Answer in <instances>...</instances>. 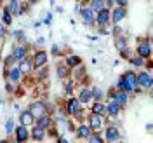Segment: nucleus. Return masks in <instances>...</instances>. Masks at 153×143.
<instances>
[{
	"label": "nucleus",
	"mask_w": 153,
	"mask_h": 143,
	"mask_svg": "<svg viewBox=\"0 0 153 143\" xmlns=\"http://www.w3.org/2000/svg\"><path fill=\"white\" fill-rule=\"evenodd\" d=\"M118 87H120L122 93L137 91V87H136V73L134 72H125L124 75L118 79Z\"/></svg>",
	"instance_id": "obj_1"
},
{
	"label": "nucleus",
	"mask_w": 153,
	"mask_h": 143,
	"mask_svg": "<svg viewBox=\"0 0 153 143\" xmlns=\"http://www.w3.org/2000/svg\"><path fill=\"white\" fill-rule=\"evenodd\" d=\"M141 86V87H152V75L148 72H141L139 75H136V87Z\"/></svg>",
	"instance_id": "obj_2"
},
{
	"label": "nucleus",
	"mask_w": 153,
	"mask_h": 143,
	"mask_svg": "<svg viewBox=\"0 0 153 143\" xmlns=\"http://www.w3.org/2000/svg\"><path fill=\"white\" fill-rule=\"evenodd\" d=\"M30 115L33 117V119H40L42 115H45V103H33V105L30 106Z\"/></svg>",
	"instance_id": "obj_3"
},
{
	"label": "nucleus",
	"mask_w": 153,
	"mask_h": 143,
	"mask_svg": "<svg viewBox=\"0 0 153 143\" xmlns=\"http://www.w3.org/2000/svg\"><path fill=\"white\" fill-rule=\"evenodd\" d=\"M137 52H139V58H148L152 54V47H150V42L148 40H141L139 46H137Z\"/></svg>",
	"instance_id": "obj_4"
},
{
	"label": "nucleus",
	"mask_w": 153,
	"mask_h": 143,
	"mask_svg": "<svg viewBox=\"0 0 153 143\" xmlns=\"http://www.w3.org/2000/svg\"><path fill=\"white\" fill-rule=\"evenodd\" d=\"M80 12H82V18H84V25H87V26H91L92 23L96 21V16L94 12L89 9V7H84V9H80Z\"/></svg>",
	"instance_id": "obj_5"
},
{
	"label": "nucleus",
	"mask_w": 153,
	"mask_h": 143,
	"mask_svg": "<svg viewBox=\"0 0 153 143\" xmlns=\"http://www.w3.org/2000/svg\"><path fill=\"white\" fill-rule=\"evenodd\" d=\"M125 16H127V10H125V7H117V9H113V12L110 14V18H111V21H113V23H120Z\"/></svg>",
	"instance_id": "obj_6"
},
{
	"label": "nucleus",
	"mask_w": 153,
	"mask_h": 143,
	"mask_svg": "<svg viewBox=\"0 0 153 143\" xmlns=\"http://www.w3.org/2000/svg\"><path fill=\"white\" fill-rule=\"evenodd\" d=\"M96 23L97 25H101V26H105L110 23V10L108 9H103L97 12V16H96Z\"/></svg>",
	"instance_id": "obj_7"
},
{
	"label": "nucleus",
	"mask_w": 153,
	"mask_h": 143,
	"mask_svg": "<svg viewBox=\"0 0 153 143\" xmlns=\"http://www.w3.org/2000/svg\"><path fill=\"white\" fill-rule=\"evenodd\" d=\"M47 63V52L45 51H38L33 58V67H44Z\"/></svg>",
	"instance_id": "obj_8"
},
{
	"label": "nucleus",
	"mask_w": 153,
	"mask_h": 143,
	"mask_svg": "<svg viewBox=\"0 0 153 143\" xmlns=\"http://www.w3.org/2000/svg\"><path fill=\"white\" fill-rule=\"evenodd\" d=\"M115 46H117V49L120 51V54H122L124 58H127V56H129V51H127V38H125V37L117 38Z\"/></svg>",
	"instance_id": "obj_9"
},
{
	"label": "nucleus",
	"mask_w": 153,
	"mask_h": 143,
	"mask_svg": "<svg viewBox=\"0 0 153 143\" xmlns=\"http://www.w3.org/2000/svg\"><path fill=\"white\" fill-rule=\"evenodd\" d=\"M33 70V61L28 59V58H23L21 59V65H19V72L21 73H30Z\"/></svg>",
	"instance_id": "obj_10"
},
{
	"label": "nucleus",
	"mask_w": 153,
	"mask_h": 143,
	"mask_svg": "<svg viewBox=\"0 0 153 143\" xmlns=\"http://www.w3.org/2000/svg\"><path fill=\"white\" fill-rule=\"evenodd\" d=\"M30 136V133H28V129L25 127V126H19V127H16V138H18V142L19 143H23L26 138Z\"/></svg>",
	"instance_id": "obj_11"
},
{
	"label": "nucleus",
	"mask_w": 153,
	"mask_h": 143,
	"mask_svg": "<svg viewBox=\"0 0 153 143\" xmlns=\"http://www.w3.org/2000/svg\"><path fill=\"white\" fill-rule=\"evenodd\" d=\"M101 126H103L101 117H99V115H92V117H91V131H99Z\"/></svg>",
	"instance_id": "obj_12"
},
{
	"label": "nucleus",
	"mask_w": 153,
	"mask_h": 143,
	"mask_svg": "<svg viewBox=\"0 0 153 143\" xmlns=\"http://www.w3.org/2000/svg\"><path fill=\"white\" fill-rule=\"evenodd\" d=\"M106 138H108V142H117V140L120 138L118 129H117V127H108V129H106Z\"/></svg>",
	"instance_id": "obj_13"
},
{
	"label": "nucleus",
	"mask_w": 153,
	"mask_h": 143,
	"mask_svg": "<svg viewBox=\"0 0 153 143\" xmlns=\"http://www.w3.org/2000/svg\"><path fill=\"white\" fill-rule=\"evenodd\" d=\"M127 93H122V91H115V94H113V101L115 103H118V105H124V103H127Z\"/></svg>",
	"instance_id": "obj_14"
},
{
	"label": "nucleus",
	"mask_w": 153,
	"mask_h": 143,
	"mask_svg": "<svg viewBox=\"0 0 153 143\" xmlns=\"http://www.w3.org/2000/svg\"><path fill=\"white\" fill-rule=\"evenodd\" d=\"M92 96H91V89L89 87H84L82 91H80V98H78V103H89V100H91Z\"/></svg>",
	"instance_id": "obj_15"
},
{
	"label": "nucleus",
	"mask_w": 153,
	"mask_h": 143,
	"mask_svg": "<svg viewBox=\"0 0 153 143\" xmlns=\"http://www.w3.org/2000/svg\"><path fill=\"white\" fill-rule=\"evenodd\" d=\"M49 126H51V117H47V115H42L40 119H38V122H37V127H40V129H47Z\"/></svg>",
	"instance_id": "obj_16"
},
{
	"label": "nucleus",
	"mask_w": 153,
	"mask_h": 143,
	"mask_svg": "<svg viewBox=\"0 0 153 143\" xmlns=\"http://www.w3.org/2000/svg\"><path fill=\"white\" fill-rule=\"evenodd\" d=\"M19 121H21V126H25V127H26V126H30L31 122H33V117H31V115H30V112L26 110V112H23V114H21Z\"/></svg>",
	"instance_id": "obj_17"
},
{
	"label": "nucleus",
	"mask_w": 153,
	"mask_h": 143,
	"mask_svg": "<svg viewBox=\"0 0 153 143\" xmlns=\"http://www.w3.org/2000/svg\"><path fill=\"white\" fill-rule=\"evenodd\" d=\"M68 112H70V114L80 112V103H78V100H70V101H68Z\"/></svg>",
	"instance_id": "obj_18"
},
{
	"label": "nucleus",
	"mask_w": 153,
	"mask_h": 143,
	"mask_svg": "<svg viewBox=\"0 0 153 143\" xmlns=\"http://www.w3.org/2000/svg\"><path fill=\"white\" fill-rule=\"evenodd\" d=\"M25 54H26V47H23V46L14 47V51H12V56H14V59H23V58H25Z\"/></svg>",
	"instance_id": "obj_19"
},
{
	"label": "nucleus",
	"mask_w": 153,
	"mask_h": 143,
	"mask_svg": "<svg viewBox=\"0 0 153 143\" xmlns=\"http://www.w3.org/2000/svg\"><path fill=\"white\" fill-rule=\"evenodd\" d=\"M7 10H9V14H19L21 12V4L19 2H9V7H7Z\"/></svg>",
	"instance_id": "obj_20"
},
{
	"label": "nucleus",
	"mask_w": 153,
	"mask_h": 143,
	"mask_svg": "<svg viewBox=\"0 0 153 143\" xmlns=\"http://www.w3.org/2000/svg\"><path fill=\"white\" fill-rule=\"evenodd\" d=\"M106 112H108L110 115H117L118 112H120V105H118V103H115L113 100H111V103L108 105V108H106Z\"/></svg>",
	"instance_id": "obj_21"
},
{
	"label": "nucleus",
	"mask_w": 153,
	"mask_h": 143,
	"mask_svg": "<svg viewBox=\"0 0 153 143\" xmlns=\"http://www.w3.org/2000/svg\"><path fill=\"white\" fill-rule=\"evenodd\" d=\"M80 58L78 56H68V59H66V67H71V68H75V67H78L80 65Z\"/></svg>",
	"instance_id": "obj_22"
},
{
	"label": "nucleus",
	"mask_w": 153,
	"mask_h": 143,
	"mask_svg": "<svg viewBox=\"0 0 153 143\" xmlns=\"http://www.w3.org/2000/svg\"><path fill=\"white\" fill-rule=\"evenodd\" d=\"M76 134H78L80 138H89V136H91V127H87V126H80L78 131H76Z\"/></svg>",
	"instance_id": "obj_23"
},
{
	"label": "nucleus",
	"mask_w": 153,
	"mask_h": 143,
	"mask_svg": "<svg viewBox=\"0 0 153 143\" xmlns=\"http://www.w3.org/2000/svg\"><path fill=\"white\" fill-rule=\"evenodd\" d=\"M31 136H33L37 142H40V140H44V136H45V131H44V129H40V127H35V129L31 131Z\"/></svg>",
	"instance_id": "obj_24"
},
{
	"label": "nucleus",
	"mask_w": 153,
	"mask_h": 143,
	"mask_svg": "<svg viewBox=\"0 0 153 143\" xmlns=\"http://www.w3.org/2000/svg\"><path fill=\"white\" fill-rule=\"evenodd\" d=\"M9 79L10 82H18L19 79H21V72H19V68H12L9 72Z\"/></svg>",
	"instance_id": "obj_25"
},
{
	"label": "nucleus",
	"mask_w": 153,
	"mask_h": 143,
	"mask_svg": "<svg viewBox=\"0 0 153 143\" xmlns=\"http://www.w3.org/2000/svg\"><path fill=\"white\" fill-rule=\"evenodd\" d=\"M92 112H94V115H101V114L106 112V108L101 101H97V103H94V106H92Z\"/></svg>",
	"instance_id": "obj_26"
},
{
	"label": "nucleus",
	"mask_w": 153,
	"mask_h": 143,
	"mask_svg": "<svg viewBox=\"0 0 153 143\" xmlns=\"http://www.w3.org/2000/svg\"><path fill=\"white\" fill-rule=\"evenodd\" d=\"M89 9L92 10V12H94V10L99 12V10L105 9V2H97V0H94V2H91V7H89Z\"/></svg>",
	"instance_id": "obj_27"
},
{
	"label": "nucleus",
	"mask_w": 153,
	"mask_h": 143,
	"mask_svg": "<svg viewBox=\"0 0 153 143\" xmlns=\"http://www.w3.org/2000/svg\"><path fill=\"white\" fill-rule=\"evenodd\" d=\"M91 96L96 98V100L99 101V100L103 98V91H101V89H97V87H92V89H91Z\"/></svg>",
	"instance_id": "obj_28"
},
{
	"label": "nucleus",
	"mask_w": 153,
	"mask_h": 143,
	"mask_svg": "<svg viewBox=\"0 0 153 143\" xmlns=\"http://www.w3.org/2000/svg\"><path fill=\"white\" fill-rule=\"evenodd\" d=\"M2 19H4V25H10L12 18H10V14L7 9H4V12H2Z\"/></svg>",
	"instance_id": "obj_29"
},
{
	"label": "nucleus",
	"mask_w": 153,
	"mask_h": 143,
	"mask_svg": "<svg viewBox=\"0 0 153 143\" xmlns=\"http://www.w3.org/2000/svg\"><path fill=\"white\" fill-rule=\"evenodd\" d=\"M14 37L18 38L19 42H26V35H25V31H23V30H18V31H14Z\"/></svg>",
	"instance_id": "obj_30"
},
{
	"label": "nucleus",
	"mask_w": 153,
	"mask_h": 143,
	"mask_svg": "<svg viewBox=\"0 0 153 143\" xmlns=\"http://www.w3.org/2000/svg\"><path fill=\"white\" fill-rule=\"evenodd\" d=\"M87 140H89V143H103V140H101L99 134H91Z\"/></svg>",
	"instance_id": "obj_31"
},
{
	"label": "nucleus",
	"mask_w": 153,
	"mask_h": 143,
	"mask_svg": "<svg viewBox=\"0 0 153 143\" xmlns=\"http://www.w3.org/2000/svg\"><path fill=\"white\" fill-rule=\"evenodd\" d=\"M57 73H59V77H66L68 67H63V65H59V67H57Z\"/></svg>",
	"instance_id": "obj_32"
},
{
	"label": "nucleus",
	"mask_w": 153,
	"mask_h": 143,
	"mask_svg": "<svg viewBox=\"0 0 153 143\" xmlns=\"http://www.w3.org/2000/svg\"><path fill=\"white\" fill-rule=\"evenodd\" d=\"M5 129H7V133H12V131H14V121H12V119H9V121L5 122Z\"/></svg>",
	"instance_id": "obj_33"
},
{
	"label": "nucleus",
	"mask_w": 153,
	"mask_h": 143,
	"mask_svg": "<svg viewBox=\"0 0 153 143\" xmlns=\"http://www.w3.org/2000/svg\"><path fill=\"white\" fill-rule=\"evenodd\" d=\"M131 63L134 67H143V59L141 58H134V59H131Z\"/></svg>",
	"instance_id": "obj_34"
},
{
	"label": "nucleus",
	"mask_w": 153,
	"mask_h": 143,
	"mask_svg": "<svg viewBox=\"0 0 153 143\" xmlns=\"http://www.w3.org/2000/svg\"><path fill=\"white\" fill-rule=\"evenodd\" d=\"M5 65H7V67H12V65H14V56H12V54L5 59Z\"/></svg>",
	"instance_id": "obj_35"
},
{
	"label": "nucleus",
	"mask_w": 153,
	"mask_h": 143,
	"mask_svg": "<svg viewBox=\"0 0 153 143\" xmlns=\"http://www.w3.org/2000/svg\"><path fill=\"white\" fill-rule=\"evenodd\" d=\"M7 30H5V25H0V37H5Z\"/></svg>",
	"instance_id": "obj_36"
},
{
	"label": "nucleus",
	"mask_w": 153,
	"mask_h": 143,
	"mask_svg": "<svg viewBox=\"0 0 153 143\" xmlns=\"http://www.w3.org/2000/svg\"><path fill=\"white\" fill-rule=\"evenodd\" d=\"M44 23H45V25H51V23H52V14H47L45 19H44Z\"/></svg>",
	"instance_id": "obj_37"
},
{
	"label": "nucleus",
	"mask_w": 153,
	"mask_h": 143,
	"mask_svg": "<svg viewBox=\"0 0 153 143\" xmlns=\"http://www.w3.org/2000/svg\"><path fill=\"white\" fill-rule=\"evenodd\" d=\"M71 91H73V84H71V82H68V84H66V93L70 94Z\"/></svg>",
	"instance_id": "obj_38"
},
{
	"label": "nucleus",
	"mask_w": 153,
	"mask_h": 143,
	"mask_svg": "<svg viewBox=\"0 0 153 143\" xmlns=\"http://www.w3.org/2000/svg\"><path fill=\"white\" fill-rule=\"evenodd\" d=\"M52 54H54V56L59 54V47H57V46H52Z\"/></svg>",
	"instance_id": "obj_39"
},
{
	"label": "nucleus",
	"mask_w": 153,
	"mask_h": 143,
	"mask_svg": "<svg viewBox=\"0 0 153 143\" xmlns=\"http://www.w3.org/2000/svg\"><path fill=\"white\" fill-rule=\"evenodd\" d=\"M120 31H122V28H120V26H113V33H115V35H118Z\"/></svg>",
	"instance_id": "obj_40"
},
{
	"label": "nucleus",
	"mask_w": 153,
	"mask_h": 143,
	"mask_svg": "<svg viewBox=\"0 0 153 143\" xmlns=\"http://www.w3.org/2000/svg\"><path fill=\"white\" fill-rule=\"evenodd\" d=\"M82 73H84V68H78L76 70V77H82Z\"/></svg>",
	"instance_id": "obj_41"
},
{
	"label": "nucleus",
	"mask_w": 153,
	"mask_h": 143,
	"mask_svg": "<svg viewBox=\"0 0 153 143\" xmlns=\"http://www.w3.org/2000/svg\"><path fill=\"white\" fill-rule=\"evenodd\" d=\"M68 127H70V131H75V126H73V122H68Z\"/></svg>",
	"instance_id": "obj_42"
},
{
	"label": "nucleus",
	"mask_w": 153,
	"mask_h": 143,
	"mask_svg": "<svg viewBox=\"0 0 153 143\" xmlns=\"http://www.w3.org/2000/svg\"><path fill=\"white\" fill-rule=\"evenodd\" d=\"M44 42H45V38H44V37H40V38L37 40V44H44Z\"/></svg>",
	"instance_id": "obj_43"
},
{
	"label": "nucleus",
	"mask_w": 153,
	"mask_h": 143,
	"mask_svg": "<svg viewBox=\"0 0 153 143\" xmlns=\"http://www.w3.org/2000/svg\"><path fill=\"white\" fill-rule=\"evenodd\" d=\"M7 91H14V89H12V82H9V84H7Z\"/></svg>",
	"instance_id": "obj_44"
},
{
	"label": "nucleus",
	"mask_w": 153,
	"mask_h": 143,
	"mask_svg": "<svg viewBox=\"0 0 153 143\" xmlns=\"http://www.w3.org/2000/svg\"><path fill=\"white\" fill-rule=\"evenodd\" d=\"M0 143H9V142H7V140H4V142H0Z\"/></svg>",
	"instance_id": "obj_45"
},
{
	"label": "nucleus",
	"mask_w": 153,
	"mask_h": 143,
	"mask_svg": "<svg viewBox=\"0 0 153 143\" xmlns=\"http://www.w3.org/2000/svg\"><path fill=\"white\" fill-rule=\"evenodd\" d=\"M18 143H19V142H18Z\"/></svg>",
	"instance_id": "obj_46"
}]
</instances>
